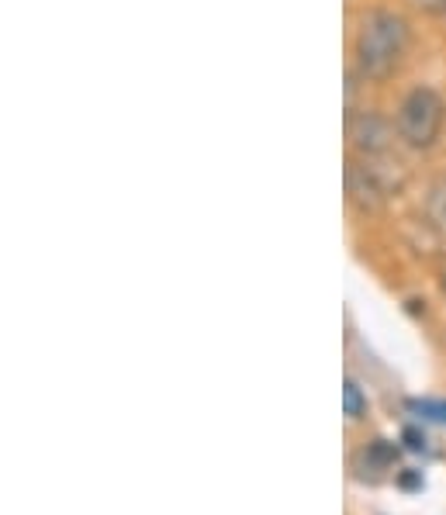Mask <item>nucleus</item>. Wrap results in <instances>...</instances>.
I'll return each instance as SVG.
<instances>
[{
  "label": "nucleus",
  "instance_id": "f257e3e1",
  "mask_svg": "<svg viewBox=\"0 0 446 515\" xmlns=\"http://www.w3.org/2000/svg\"><path fill=\"white\" fill-rule=\"evenodd\" d=\"M408 52V21L395 11H367L360 21L357 45H353V56H357V73L370 83L388 80L391 73L402 66Z\"/></svg>",
  "mask_w": 446,
  "mask_h": 515
},
{
  "label": "nucleus",
  "instance_id": "f03ea898",
  "mask_svg": "<svg viewBox=\"0 0 446 515\" xmlns=\"http://www.w3.org/2000/svg\"><path fill=\"white\" fill-rule=\"evenodd\" d=\"M405 187V166L391 156H360L346 166V194L360 211H381Z\"/></svg>",
  "mask_w": 446,
  "mask_h": 515
},
{
  "label": "nucleus",
  "instance_id": "7ed1b4c3",
  "mask_svg": "<svg viewBox=\"0 0 446 515\" xmlns=\"http://www.w3.org/2000/svg\"><path fill=\"white\" fill-rule=\"evenodd\" d=\"M446 121V101L433 87H415L405 94L402 108H398V139L408 149H433L443 132Z\"/></svg>",
  "mask_w": 446,
  "mask_h": 515
},
{
  "label": "nucleus",
  "instance_id": "20e7f679",
  "mask_svg": "<svg viewBox=\"0 0 446 515\" xmlns=\"http://www.w3.org/2000/svg\"><path fill=\"white\" fill-rule=\"evenodd\" d=\"M346 132H350V146L357 149V156H391L398 125H391L377 111H360V115H350Z\"/></svg>",
  "mask_w": 446,
  "mask_h": 515
},
{
  "label": "nucleus",
  "instance_id": "39448f33",
  "mask_svg": "<svg viewBox=\"0 0 446 515\" xmlns=\"http://www.w3.org/2000/svg\"><path fill=\"white\" fill-rule=\"evenodd\" d=\"M426 218L429 225H436L440 232H446V177L436 180L426 194Z\"/></svg>",
  "mask_w": 446,
  "mask_h": 515
},
{
  "label": "nucleus",
  "instance_id": "423d86ee",
  "mask_svg": "<svg viewBox=\"0 0 446 515\" xmlns=\"http://www.w3.org/2000/svg\"><path fill=\"white\" fill-rule=\"evenodd\" d=\"M367 460L377 467H391L398 460V446L388 443V439H374V443L367 446Z\"/></svg>",
  "mask_w": 446,
  "mask_h": 515
},
{
  "label": "nucleus",
  "instance_id": "0eeeda50",
  "mask_svg": "<svg viewBox=\"0 0 446 515\" xmlns=\"http://www.w3.org/2000/svg\"><path fill=\"white\" fill-rule=\"evenodd\" d=\"M343 408H346V415H350V419H360V415L367 412V398H364V391H360L357 381H346V388H343Z\"/></svg>",
  "mask_w": 446,
  "mask_h": 515
},
{
  "label": "nucleus",
  "instance_id": "6e6552de",
  "mask_svg": "<svg viewBox=\"0 0 446 515\" xmlns=\"http://www.w3.org/2000/svg\"><path fill=\"white\" fill-rule=\"evenodd\" d=\"M412 408H419L422 415L436 422H446V401H412Z\"/></svg>",
  "mask_w": 446,
  "mask_h": 515
},
{
  "label": "nucleus",
  "instance_id": "1a4fd4ad",
  "mask_svg": "<svg viewBox=\"0 0 446 515\" xmlns=\"http://www.w3.org/2000/svg\"><path fill=\"white\" fill-rule=\"evenodd\" d=\"M402 439H405L408 450H415V453L426 450V433H419V429H415V426H408L405 433H402Z\"/></svg>",
  "mask_w": 446,
  "mask_h": 515
},
{
  "label": "nucleus",
  "instance_id": "9d476101",
  "mask_svg": "<svg viewBox=\"0 0 446 515\" xmlns=\"http://www.w3.org/2000/svg\"><path fill=\"white\" fill-rule=\"evenodd\" d=\"M398 484H402L405 491H422V471H412V467H408V471L398 474Z\"/></svg>",
  "mask_w": 446,
  "mask_h": 515
},
{
  "label": "nucleus",
  "instance_id": "9b49d317",
  "mask_svg": "<svg viewBox=\"0 0 446 515\" xmlns=\"http://www.w3.org/2000/svg\"><path fill=\"white\" fill-rule=\"evenodd\" d=\"M412 4L426 14H446V0H412Z\"/></svg>",
  "mask_w": 446,
  "mask_h": 515
},
{
  "label": "nucleus",
  "instance_id": "f8f14e48",
  "mask_svg": "<svg viewBox=\"0 0 446 515\" xmlns=\"http://www.w3.org/2000/svg\"><path fill=\"white\" fill-rule=\"evenodd\" d=\"M443 287H446V274H443Z\"/></svg>",
  "mask_w": 446,
  "mask_h": 515
}]
</instances>
